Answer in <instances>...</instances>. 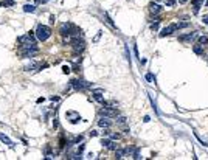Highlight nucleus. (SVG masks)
<instances>
[{
  "label": "nucleus",
  "mask_w": 208,
  "mask_h": 160,
  "mask_svg": "<svg viewBox=\"0 0 208 160\" xmlns=\"http://www.w3.org/2000/svg\"><path fill=\"white\" fill-rule=\"evenodd\" d=\"M96 135H98V132H96V131H92V132H90V137H96Z\"/></svg>",
  "instance_id": "obj_30"
},
{
  "label": "nucleus",
  "mask_w": 208,
  "mask_h": 160,
  "mask_svg": "<svg viewBox=\"0 0 208 160\" xmlns=\"http://www.w3.org/2000/svg\"><path fill=\"white\" fill-rule=\"evenodd\" d=\"M36 37L39 39V40H47L50 36H51V30H50V27H47V25H37V28H36Z\"/></svg>",
  "instance_id": "obj_1"
},
{
  "label": "nucleus",
  "mask_w": 208,
  "mask_h": 160,
  "mask_svg": "<svg viewBox=\"0 0 208 160\" xmlns=\"http://www.w3.org/2000/svg\"><path fill=\"white\" fill-rule=\"evenodd\" d=\"M143 121H144V123H148V121H151V118H149V117H144V118H143Z\"/></svg>",
  "instance_id": "obj_32"
},
{
  "label": "nucleus",
  "mask_w": 208,
  "mask_h": 160,
  "mask_svg": "<svg viewBox=\"0 0 208 160\" xmlns=\"http://www.w3.org/2000/svg\"><path fill=\"white\" fill-rule=\"evenodd\" d=\"M101 143H103V146H106V148H107V144L110 143V140H104V138H103V142H101Z\"/></svg>",
  "instance_id": "obj_28"
},
{
  "label": "nucleus",
  "mask_w": 208,
  "mask_h": 160,
  "mask_svg": "<svg viewBox=\"0 0 208 160\" xmlns=\"http://www.w3.org/2000/svg\"><path fill=\"white\" fill-rule=\"evenodd\" d=\"M54 20H56V17H54V16H51V17H50V22H51V23H54Z\"/></svg>",
  "instance_id": "obj_34"
},
{
  "label": "nucleus",
  "mask_w": 208,
  "mask_h": 160,
  "mask_svg": "<svg viewBox=\"0 0 208 160\" xmlns=\"http://www.w3.org/2000/svg\"><path fill=\"white\" fill-rule=\"evenodd\" d=\"M193 50H194L196 54H204V45H200V44H199V45H194Z\"/></svg>",
  "instance_id": "obj_14"
},
{
  "label": "nucleus",
  "mask_w": 208,
  "mask_h": 160,
  "mask_svg": "<svg viewBox=\"0 0 208 160\" xmlns=\"http://www.w3.org/2000/svg\"><path fill=\"white\" fill-rule=\"evenodd\" d=\"M71 86H73L76 90H84L86 87H90V84H89V82L81 81V79H73V81H71Z\"/></svg>",
  "instance_id": "obj_4"
},
{
  "label": "nucleus",
  "mask_w": 208,
  "mask_h": 160,
  "mask_svg": "<svg viewBox=\"0 0 208 160\" xmlns=\"http://www.w3.org/2000/svg\"><path fill=\"white\" fill-rule=\"evenodd\" d=\"M81 140H82V137L79 135V137H76V138H75V143H79V142H81Z\"/></svg>",
  "instance_id": "obj_31"
},
{
  "label": "nucleus",
  "mask_w": 208,
  "mask_h": 160,
  "mask_svg": "<svg viewBox=\"0 0 208 160\" xmlns=\"http://www.w3.org/2000/svg\"><path fill=\"white\" fill-rule=\"evenodd\" d=\"M151 30H152V31H157V30H158V22H155V23H151Z\"/></svg>",
  "instance_id": "obj_25"
},
{
  "label": "nucleus",
  "mask_w": 208,
  "mask_h": 160,
  "mask_svg": "<svg viewBox=\"0 0 208 160\" xmlns=\"http://www.w3.org/2000/svg\"><path fill=\"white\" fill-rule=\"evenodd\" d=\"M101 33H103V31H98V34L95 36V39H93V42H98V40H100V37H101Z\"/></svg>",
  "instance_id": "obj_27"
},
{
  "label": "nucleus",
  "mask_w": 208,
  "mask_h": 160,
  "mask_svg": "<svg viewBox=\"0 0 208 160\" xmlns=\"http://www.w3.org/2000/svg\"><path fill=\"white\" fill-rule=\"evenodd\" d=\"M110 125H112V121L109 120V117H104V118H101V120L98 121V126H101V127H106V129H107V127H109Z\"/></svg>",
  "instance_id": "obj_13"
},
{
  "label": "nucleus",
  "mask_w": 208,
  "mask_h": 160,
  "mask_svg": "<svg viewBox=\"0 0 208 160\" xmlns=\"http://www.w3.org/2000/svg\"><path fill=\"white\" fill-rule=\"evenodd\" d=\"M196 37H197V33L193 31V33H188V34H185V36H180L179 40H180V42H191V40L196 39Z\"/></svg>",
  "instance_id": "obj_9"
},
{
  "label": "nucleus",
  "mask_w": 208,
  "mask_h": 160,
  "mask_svg": "<svg viewBox=\"0 0 208 160\" xmlns=\"http://www.w3.org/2000/svg\"><path fill=\"white\" fill-rule=\"evenodd\" d=\"M174 3H175V0H165L166 6H174Z\"/></svg>",
  "instance_id": "obj_24"
},
{
  "label": "nucleus",
  "mask_w": 208,
  "mask_h": 160,
  "mask_svg": "<svg viewBox=\"0 0 208 160\" xmlns=\"http://www.w3.org/2000/svg\"><path fill=\"white\" fill-rule=\"evenodd\" d=\"M186 2H188V0H179V3H182V5H183V3H186Z\"/></svg>",
  "instance_id": "obj_35"
},
{
  "label": "nucleus",
  "mask_w": 208,
  "mask_h": 160,
  "mask_svg": "<svg viewBox=\"0 0 208 160\" xmlns=\"http://www.w3.org/2000/svg\"><path fill=\"white\" fill-rule=\"evenodd\" d=\"M103 92L104 90L103 89H96V90H93V98H95V101H98L100 104H104L106 101H104V96H103Z\"/></svg>",
  "instance_id": "obj_7"
},
{
  "label": "nucleus",
  "mask_w": 208,
  "mask_h": 160,
  "mask_svg": "<svg viewBox=\"0 0 208 160\" xmlns=\"http://www.w3.org/2000/svg\"><path fill=\"white\" fill-rule=\"evenodd\" d=\"M149 11H151L152 14H158V13L162 11V6H160L158 3H155V2H152V3L149 5Z\"/></svg>",
  "instance_id": "obj_12"
},
{
  "label": "nucleus",
  "mask_w": 208,
  "mask_h": 160,
  "mask_svg": "<svg viewBox=\"0 0 208 160\" xmlns=\"http://www.w3.org/2000/svg\"><path fill=\"white\" fill-rule=\"evenodd\" d=\"M71 44H73V50H75L76 53H78V51L81 53V51H84V48H86V44H84V40H82V39L79 40V37H75V39L71 40Z\"/></svg>",
  "instance_id": "obj_3"
},
{
  "label": "nucleus",
  "mask_w": 208,
  "mask_h": 160,
  "mask_svg": "<svg viewBox=\"0 0 208 160\" xmlns=\"http://www.w3.org/2000/svg\"><path fill=\"white\" fill-rule=\"evenodd\" d=\"M36 33L34 31H30V33H27L25 36H20L17 39V42L20 45H31V44H36Z\"/></svg>",
  "instance_id": "obj_2"
},
{
  "label": "nucleus",
  "mask_w": 208,
  "mask_h": 160,
  "mask_svg": "<svg viewBox=\"0 0 208 160\" xmlns=\"http://www.w3.org/2000/svg\"><path fill=\"white\" fill-rule=\"evenodd\" d=\"M177 30V27H175V23H169L168 27H165L163 30H162V33H160V37H165V36H169L173 34L174 31Z\"/></svg>",
  "instance_id": "obj_5"
},
{
  "label": "nucleus",
  "mask_w": 208,
  "mask_h": 160,
  "mask_svg": "<svg viewBox=\"0 0 208 160\" xmlns=\"http://www.w3.org/2000/svg\"><path fill=\"white\" fill-rule=\"evenodd\" d=\"M199 44H200V45H207L208 44V37L207 36H199Z\"/></svg>",
  "instance_id": "obj_18"
},
{
  "label": "nucleus",
  "mask_w": 208,
  "mask_h": 160,
  "mask_svg": "<svg viewBox=\"0 0 208 160\" xmlns=\"http://www.w3.org/2000/svg\"><path fill=\"white\" fill-rule=\"evenodd\" d=\"M202 22H204L205 25H208V16H204V19H202Z\"/></svg>",
  "instance_id": "obj_29"
},
{
  "label": "nucleus",
  "mask_w": 208,
  "mask_h": 160,
  "mask_svg": "<svg viewBox=\"0 0 208 160\" xmlns=\"http://www.w3.org/2000/svg\"><path fill=\"white\" fill-rule=\"evenodd\" d=\"M23 11H25V13H34L36 6H34V5H28V3H27V5L23 6Z\"/></svg>",
  "instance_id": "obj_15"
},
{
  "label": "nucleus",
  "mask_w": 208,
  "mask_h": 160,
  "mask_svg": "<svg viewBox=\"0 0 208 160\" xmlns=\"http://www.w3.org/2000/svg\"><path fill=\"white\" fill-rule=\"evenodd\" d=\"M37 69H40V64L39 62H34V61H31L27 67H25V71H34Z\"/></svg>",
  "instance_id": "obj_11"
},
{
  "label": "nucleus",
  "mask_w": 208,
  "mask_h": 160,
  "mask_svg": "<svg viewBox=\"0 0 208 160\" xmlns=\"http://www.w3.org/2000/svg\"><path fill=\"white\" fill-rule=\"evenodd\" d=\"M117 123H118V125H124V123H126V118H124V117H118V118H117Z\"/></svg>",
  "instance_id": "obj_23"
},
{
  "label": "nucleus",
  "mask_w": 208,
  "mask_h": 160,
  "mask_svg": "<svg viewBox=\"0 0 208 160\" xmlns=\"http://www.w3.org/2000/svg\"><path fill=\"white\" fill-rule=\"evenodd\" d=\"M14 0H3V5H8V6H14Z\"/></svg>",
  "instance_id": "obj_22"
},
{
  "label": "nucleus",
  "mask_w": 208,
  "mask_h": 160,
  "mask_svg": "<svg viewBox=\"0 0 208 160\" xmlns=\"http://www.w3.org/2000/svg\"><path fill=\"white\" fill-rule=\"evenodd\" d=\"M62 71H64L65 75H69V73H70V67H67V65H64V67H62Z\"/></svg>",
  "instance_id": "obj_26"
},
{
  "label": "nucleus",
  "mask_w": 208,
  "mask_h": 160,
  "mask_svg": "<svg viewBox=\"0 0 208 160\" xmlns=\"http://www.w3.org/2000/svg\"><path fill=\"white\" fill-rule=\"evenodd\" d=\"M71 30H73V25H71V23H62L59 33L65 37V36H71Z\"/></svg>",
  "instance_id": "obj_6"
},
{
  "label": "nucleus",
  "mask_w": 208,
  "mask_h": 160,
  "mask_svg": "<svg viewBox=\"0 0 208 160\" xmlns=\"http://www.w3.org/2000/svg\"><path fill=\"white\" fill-rule=\"evenodd\" d=\"M0 140L5 143V144H8L9 148H14V143H13V140H11V138H9L8 135H5L3 132H0Z\"/></svg>",
  "instance_id": "obj_10"
},
{
  "label": "nucleus",
  "mask_w": 208,
  "mask_h": 160,
  "mask_svg": "<svg viewBox=\"0 0 208 160\" xmlns=\"http://www.w3.org/2000/svg\"><path fill=\"white\" fill-rule=\"evenodd\" d=\"M103 16H104V20H106V22H107V23H109V25H110L112 28H117V27L113 25V22H112V19L109 17V14H107V13H103Z\"/></svg>",
  "instance_id": "obj_16"
},
{
  "label": "nucleus",
  "mask_w": 208,
  "mask_h": 160,
  "mask_svg": "<svg viewBox=\"0 0 208 160\" xmlns=\"http://www.w3.org/2000/svg\"><path fill=\"white\" fill-rule=\"evenodd\" d=\"M100 115H101V117H109V118H110V117H115V115H117V110H115V109H110V107H104V109L100 110Z\"/></svg>",
  "instance_id": "obj_8"
},
{
  "label": "nucleus",
  "mask_w": 208,
  "mask_h": 160,
  "mask_svg": "<svg viewBox=\"0 0 208 160\" xmlns=\"http://www.w3.org/2000/svg\"><path fill=\"white\" fill-rule=\"evenodd\" d=\"M107 149H112V151H115V149H118V144L115 142H110L109 144H107Z\"/></svg>",
  "instance_id": "obj_20"
},
{
  "label": "nucleus",
  "mask_w": 208,
  "mask_h": 160,
  "mask_svg": "<svg viewBox=\"0 0 208 160\" xmlns=\"http://www.w3.org/2000/svg\"><path fill=\"white\" fill-rule=\"evenodd\" d=\"M175 27L179 28V30H182V28H186V27H190V22H179V23H175Z\"/></svg>",
  "instance_id": "obj_17"
},
{
  "label": "nucleus",
  "mask_w": 208,
  "mask_h": 160,
  "mask_svg": "<svg viewBox=\"0 0 208 160\" xmlns=\"http://www.w3.org/2000/svg\"><path fill=\"white\" fill-rule=\"evenodd\" d=\"M115 157L117 159H123L124 157V151L123 149H115Z\"/></svg>",
  "instance_id": "obj_19"
},
{
  "label": "nucleus",
  "mask_w": 208,
  "mask_h": 160,
  "mask_svg": "<svg viewBox=\"0 0 208 160\" xmlns=\"http://www.w3.org/2000/svg\"><path fill=\"white\" fill-rule=\"evenodd\" d=\"M51 101H59V96H51Z\"/></svg>",
  "instance_id": "obj_33"
},
{
  "label": "nucleus",
  "mask_w": 208,
  "mask_h": 160,
  "mask_svg": "<svg viewBox=\"0 0 208 160\" xmlns=\"http://www.w3.org/2000/svg\"><path fill=\"white\" fill-rule=\"evenodd\" d=\"M146 81H149V82H154V84H155V76H152V73H148V75H146Z\"/></svg>",
  "instance_id": "obj_21"
}]
</instances>
